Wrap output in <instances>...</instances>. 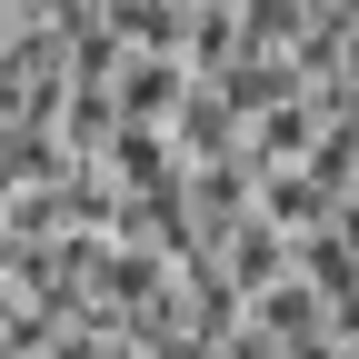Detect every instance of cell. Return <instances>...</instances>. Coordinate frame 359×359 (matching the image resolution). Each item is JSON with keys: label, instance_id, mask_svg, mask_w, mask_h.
<instances>
[{"label": "cell", "instance_id": "2", "mask_svg": "<svg viewBox=\"0 0 359 359\" xmlns=\"http://www.w3.org/2000/svg\"><path fill=\"white\" fill-rule=\"evenodd\" d=\"M290 269H299L320 299H349V290H359V230H349V219L299 230V240H290Z\"/></svg>", "mask_w": 359, "mask_h": 359}, {"label": "cell", "instance_id": "4", "mask_svg": "<svg viewBox=\"0 0 359 359\" xmlns=\"http://www.w3.org/2000/svg\"><path fill=\"white\" fill-rule=\"evenodd\" d=\"M180 100H190V60H120V120L170 130Z\"/></svg>", "mask_w": 359, "mask_h": 359}, {"label": "cell", "instance_id": "3", "mask_svg": "<svg viewBox=\"0 0 359 359\" xmlns=\"http://www.w3.org/2000/svg\"><path fill=\"white\" fill-rule=\"evenodd\" d=\"M259 219H280V230L299 240V230H320V219H339V190H330V180L320 170H259Z\"/></svg>", "mask_w": 359, "mask_h": 359}, {"label": "cell", "instance_id": "5", "mask_svg": "<svg viewBox=\"0 0 359 359\" xmlns=\"http://www.w3.org/2000/svg\"><path fill=\"white\" fill-rule=\"evenodd\" d=\"M250 320H259L269 339H330V299H320V290H309L299 269H290V280H269V290L250 299Z\"/></svg>", "mask_w": 359, "mask_h": 359}, {"label": "cell", "instance_id": "1", "mask_svg": "<svg viewBox=\"0 0 359 359\" xmlns=\"http://www.w3.org/2000/svg\"><path fill=\"white\" fill-rule=\"evenodd\" d=\"M210 259L230 269V290H240V299H259L269 280H290V230H280V219H259V210H250V219H240V230L219 240Z\"/></svg>", "mask_w": 359, "mask_h": 359}]
</instances>
